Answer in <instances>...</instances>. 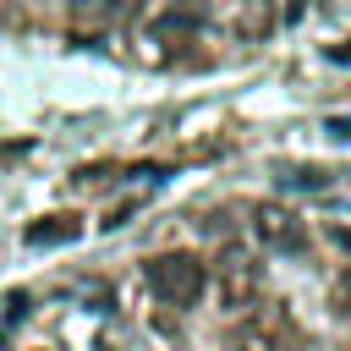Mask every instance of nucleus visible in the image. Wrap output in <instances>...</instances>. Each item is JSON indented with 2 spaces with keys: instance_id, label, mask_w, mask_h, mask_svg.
<instances>
[{
  "instance_id": "obj_9",
  "label": "nucleus",
  "mask_w": 351,
  "mask_h": 351,
  "mask_svg": "<svg viewBox=\"0 0 351 351\" xmlns=\"http://www.w3.org/2000/svg\"><path fill=\"white\" fill-rule=\"evenodd\" d=\"M335 236H340V247H351V230H335Z\"/></svg>"
},
{
  "instance_id": "obj_1",
  "label": "nucleus",
  "mask_w": 351,
  "mask_h": 351,
  "mask_svg": "<svg viewBox=\"0 0 351 351\" xmlns=\"http://www.w3.org/2000/svg\"><path fill=\"white\" fill-rule=\"evenodd\" d=\"M143 274H148V291L159 302H170V307H192L203 296V285H208V269L192 252H159V258H148Z\"/></svg>"
},
{
  "instance_id": "obj_6",
  "label": "nucleus",
  "mask_w": 351,
  "mask_h": 351,
  "mask_svg": "<svg viewBox=\"0 0 351 351\" xmlns=\"http://www.w3.org/2000/svg\"><path fill=\"white\" fill-rule=\"evenodd\" d=\"M230 27H236V38H263V33L274 27V5H269V0H236Z\"/></svg>"
},
{
  "instance_id": "obj_8",
  "label": "nucleus",
  "mask_w": 351,
  "mask_h": 351,
  "mask_svg": "<svg viewBox=\"0 0 351 351\" xmlns=\"http://www.w3.org/2000/svg\"><path fill=\"white\" fill-rule=\"evenodd\" d=\"M329 60H351V38H340V44H329Z\"/></svg>"
},
{
  "instance_id": "obj_4",
  "label": "nucleus",
  "mask_w": 351,
  "mask_h": 351,
  "mask_svg": "<svg viewBox=\"0 0 351 351\" xmlns=\"http://www.w3.org/2000/svg\"><path fill=\"white\" fill-rule=\"evenodd\" d=\"M280 335H285V318L263 313V318H252L230 335V351H280Z\"/></svg>"
},
{
  "instance_id": "obj_2",
  "label": "nucleus",
  "mask_w": 351,
  "mask_h": 351,
  "mask_svg": "<svg viewBox=\"0 0 351 351\" xmlns=\"http://www.w3.org/2000/svg\"><path fill=\"white\" fill-rule=\"evenodd\" d=\"M214 274H219V302H225V307H252L258 291H263V269H258V258H252L247 247H236V241L219 247Z\"/></svg>"
},
{
  "instance_id": "obj_5",
  "label": "nucleus",
  "mask_w": 351,
  "mask_h": 351,
  "mask_svg": "<svg viewBox=\"0 0 351 351\" xmlns=\"http://www.w3.org/2000/svg\"><path fill=\"white\" fill-rule=\"evenodd\" d=\"M77 236H82V219L77 214H44V219H33L22 230L27 247H60V241H77Z\"/></svg>"
},
{
  "instance_id": "obj_7",
  "label": "nucleus",
  "mask_w": 351,
  "mask_h": 351,
  "mask_svg": "<svg viewBox=\"0 0 351 351\" xmlns=\"http://www.w3.org/2000/svg\"><path fill=\"white\" fill-rule=\"evenodd\" d=\"M335 302H340V307H351V269L335 280Z\"/></svg>"
},
{
  "instance_id": "obj_3",
  "label": "nucleus",
  "mask_w": 351,
  "mask_h": 351,
  "mask_svg": "<svg viewBox=\"0 0 351 351\" xmlns=\"http://www.w3.org/2000/svg\"><path fill=\"white\" fill-rule=\"evenodd\" d=\"M252 236L269 247V252H296L302 247V219L280 203H258L252 208Z\"/></svg>"
}]
</instances>
